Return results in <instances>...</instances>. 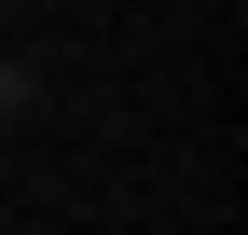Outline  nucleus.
Masks as SVG:
<instances>
[{"label": "nucleus", "instance_id": "f257e3e1", "mask_svg": "<svg viewBox=\"0 0 248 235\" xmlns=\"http://www.w3.org/2000/svg\"><path fill=\"white\" fill-rule=\"evenodd\" d=\"M14 111H28V69H0V125H14Z\"/></svg>", "mask_w": 248, "mask_h": 235}]
</instances>
